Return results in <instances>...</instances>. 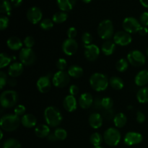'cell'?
<instances>
[{
    "mask_svg": "<svg viewBox=\"0 0 148 148\" xmlns=\"http://www.w3.org/2000/svg\"><path fill=\"white\" fill-rule=\"evenodd\" d=\"M59 9L62 12L70 11L75 6L76 0H56Z\"/></svg>",
    "mask_w": 148,
    "mask_h": 148,
    "instance_id": "26",
    "label": "cell"
},
{
    "mask_svg": "<svg viewBox=\"0 0 148 148\" xmlns=\"http://www.w3.org/2000/svg\"><path fill=\"white\" fill-rule=\"evenodd\" d=\"M82 1H83L85 3H90L92 0H82Z\"/></svg>",
    "mask_w": 148,
    "mask_h": 148,
    "instance_id": "57",
    "label": "cell"
},
{
    "mask_svg": "<svg viewBox=\"0 0 148 148\" xmlns=\"http://www.w3.org/2000/svg\"><path fill=\"white\" fill-rule=\"evenodd\" d=\"M27 19L32 24H37L41 20L43 13L40 8L37 7H32L27 10Z\"/></svg>",
    "mask_w": 148,
    "mask_h": 148,
    "instance_id": "15",
    "label": "cell"
},
{
    "mask_svg": "<svg viewBox=\"0 0 148 148\" xmlns=\"http://www.w3.org/2000/svg\"><path fill=\"white\" fill-rule=\"evenodd\" d=\"M56 66L59 71H64V69L67 66V62H66V59L61 58V59H58V61L56 62Z\"/></svg>",
    "mask_w": 148,
    "mask_h": 148,
    "instance_id": "42",
    "label": "cell"
},
{
    "mask_svg": "<svg viewBox=\"0 0 148 148\" xmlns=\"http://www.w3.org/2000/svg\"><path fill=\"white\" fill-rule=\"evenodd\" d=\"M54 134L57 140L63 141L67 137V132L62 128H58L55 130Z\"/></svg>",
    "mask_w": 148,
    "mask_h": 148,
    "instance_id": "39",
    "label": "cell"
},
{
    "mask_svg": "<svg viewBox=\"0 0 148 148\" xmlns=\"http://www.w3.org/2000/svg\"><path fill=\"white\" fill-rule=\"evenodd\" d=\"M68 14L65 12H56L52 17V20L53 23H57V24H61L63 23L67 20Z\"/></svg>",
    "mask_w": 148,
    "mask_h": 148,
    "instance_id": "31",
    "label": "cell"
},
{
    "mask_svg": "<svg viewBox=\"0 0 148 148\" xmlns=\"http://www.w3.org/2000/svg\"><path fill=\"white\" fill-rule=\"evenodd\" d=\"M122 27L124 31L132 34V33H138L142 25L140 21H138L137 19L132 17H129L124 20Z\"/></svg>",
    "mask_w": 148,
    "mask_h": 148,
    "instance_id": "10",
    "label": "cell"
},
{
    "mask_svg": "<svg viewBox=\"0 0 148 148\" xmlns=\"http://www.w3.org/2000/svg\"><path fill=\"white\" fill-rule=\"evenodd\" d=\"M7 82H8V79H7V75L4 72L1 71L0 72V88L1 90H3Z\"/></svg>",
    "mask_w": 148,
    "mask_h": 148,
    "instance_id": "45",
    "label": "cell"
},
{
    "mask_svg": "<svg viewBox=\"0 0 148 148\" xmlns=\"http://www.w3.org/2000/svg\"><path fill=\"white\" fill-rule=\"evenodd\" d=\"M1 13L7 14L10 15V12L12 10V4L8 0H1Z\"/></svg>",
    "mask_w": 148,
    "mask_h": 148,
    "instance_id": "36",
    "label": "cell"
},
{
    "mask_svg": "<svg viewBox=\"0 0 148 148\" xmlns=\"http://www.w3.org/2000/svg\"><path fill=\"white\" fill-rule=\"evenodd\" d=\"M0 134H1V137H0V139H2L3 138V132H2V131H1L0 132Z\"/></svg>",
    "mask_w": 148,
    "mask_h": 148,
    "instance_id": "58",
    "label": "cell"
},
{
    "mask_svg": "<svg viewBox=\"0 0 148 148\" xmlns=\"http://www.w3.org/2000/svg\"><path fill=\"white\" fill-rule=\"evenodd\" d=\"M146 53H147V56H148V48L147 49V50H146Z\"/></svg>",
    "mask_w": 148,
    "mask_h": 148,
    "instance_id": "60",
    "label": "cell"
},
{
    "mask_svg": "<svg viewBox=\"0 0 148 148\" xmlns=\"http://www.w3.org/2000/svg\"><path fill=\"white\" fill-rule=\"evenodd\" d=\"M139 34L140 35V36H146V35L148 33V29L147 27H145V26H142L141 27H140V30H139Z\"/></svg>",
    "mask_w": 148,
    "mask_h": 148,
    "instance_id": "52",
    "label": "cell"
},
{
    "mask_svg": "<svg viewBox=\"0 0 148 148\" xmlns=\"http://www.w3.org/2000/svg\"><path fill=\"white\" fill-rule=\"evenodd\" d=\"M40 28L44 30H49L53 27V22L51 19L46 18L40 23Z\"/></svg>",
    "mask_w": 148,
    "mask_h": 148,
    "instance_id": "38",
    "label": "cell"
},
{
    "mask_svg": "<svg viewBox=\"0 0 148 148\" xmlns=\"http://www.w3.org/2000/svg\"><path fill=\"white\" fill-rule=\"evenodd\" d=\"M70 82V76L65 71H58L52 77V83L56 88H62L67 86Z\"/></svg>",
    "mask_w": 148,
    "mask_h": 148,
    "instance_id": "7",
    "label": "cell"
},
{
    "mask_svg": "<svg viewBox=\"0 0 148 148\" xmlns=\"http://www.w3.org/2000/svg\"><path fill=\"white\" fill-rule=\"evenodd\" d=\"M137 99L140 103H146L148 102V88L143 87L137 93Z\"/></svg>",
    "mask_w": 148,
    "mask_h": 148,
    "instance_id": "30",
    "label": "cell"
},
{
    "mask_svg": "<svg viewBox=\"0 0 148 148\" xmlns=\"http://www.w3.org/2000/svg\"><path fill=\"white\" fill-rule=\"evenodd\" d=\"M20 124L21 119L15 114H5L1 116L0 121L1 130L5 132L15 131Z\"/></svg>",
    "mask_w": 148,
    "mask_h": 148,
    "instance_id": "3",
    "label": "cell"
},
{
    "mask_svg": "<svg viewBox=\"0 0 148 148\" xmlns=\"http://www.w3.org/2000/svg\"><path fill=\"white\" fill-rule=\"evenodd\" d=\"M113 121L116 128H123L127 124V118L123 113H118L115 115Z\"/></svg>",
    "mask_w": 148,
    "mask_h": 148,
    "instance_id": "27",
    "label": "cell"
},
{
    "mask_svg": "<svg viewBox=\"0 0 148 148\" xmlns=\"http://www.w3.org/2000/svg\"><path fill=\"white\" fill-rule=\"evenodd\" d=\"M93 106L95 108V110H98V108H102V105H101V99L97 98L95 101L93 102Z\"/></svg>",
    "mask_w": 148,
    "mask_h": 148,
    "instance_id": "51",
    "label": "cell"
},
{
    "mask_svg": "<svg viewBox=\"0 0 148 148\" xmlns=\"http://www.w3.org/2000/svg\"><path fill=\"white\" fill-rule=\"evenodd\" d=\"M68 74L73 78H79L83 75V69L78 65H72L68 69Z\"/></svg>",
    "mask_w": 148,
    "mask_h": 148,
    "instance_id": "28",
    "label": "cell"
},
{
    "mask_svg": "<svg viewBox=\"0 0 148 148\" xmlns=\"http://www.w3.org/2000/svg\"><path fill=\"white\" fill-rule=\"evenodd\" d=\"M84 55L85 58L90 62H94L98 58L100 55V49L95 44H90L88 46H84Z\"/></svg>",
    "mask_w": 148,
    "mask_h": 148,
    "instance_id": "12",
    "label": "cell"
},
{
    "mask_svg": "<svg viewBox=\"0 0 148 148\" xmlns=\"http://www.w3.org/2000/svg\"><path fill=\"white\" fill-rule=\"evenodd\" d=\"M7 83H8V85H10V87H15L16 85H17V80H16L15 78L11 77L10 79H8V82H7Z\"/></svg>",
    "mask_w": 148,
    "mask_h": 148,
    "instance_id": "53",
    "label": "cell"
},
{
    "mask_svg": "<svg viewBox=\"0 0 148 148\" xmlns=\"http://www.w3.org/2000/svg\"><path fill=\"white\" fill-rule=\"evenodd\" d=\"M38 90L41 93H46L50 90L51 88V82L49 76L40 77L36 83Z\"/></svg>",
    "mask_w": 148,
    "mask_h": 148,
    "instance_id": "16",
    "label": "cell"
},
{
    "mask_svg": "<svg viewBox=\"0 0 148 148\" xmlns=\"http://www.w3.org/2000/svg\"><path fill=\"white\" fill-rule=\"evenodd\" d=\"M48 140L50 142H55L57 140V139H56V136H55L54 133H53V134H50L48 136Z\"/></svg>",
    "mask_w": 148,
    "mask_h": 148,
    "instance_id": "55",
    "label": "cell"
},
{
    "mask_svg": "<svg viewBox=\"0 0 148 148\" xmlns=\"http://www.w3.org/2000/svg\"><path fill=\"white\" fill-rule=\"evenodd\" d=\"M88 122L92 129L98 130L102 127L103 123V117L98 113H93L89 116Z\"/></svg>",
    "mask_w": 148,
    "mask_h": 148,
    "instance_id": "19",
    "label": "cell"
},
{
    "mask_svg": "<svg viewBox=\"0 0 148 148\" xmlns=\"http://www.w3.org/2000/svg\"><path fill=\"white\" fill-rule=\"evenodd\" d=\"M18 101V94L14 90H5L1 92L0 103L4 108H10L14 106Z\"/></svg>",
    "mask_w": 148,
    "mask_h": 148,
    "instance_id": "4",
    "label": "cell"
},
{
    "mask_svg": "<svg viewBox=\"0 0 148 148\" xmlns=\"http://www.w3.org/2000/svg\"><path fill=\"white\" fill-rule=\"evenodd\" d=\"M69 95L75 96V95H77L78 92H79V88H78L77 85H72L70 87H69Z\"/></svg>",
    "mask_w": 148,
    "mask_h": 148,
    "instance_id": "50",
    "label": "cell"
},
{
    "mask_svg": "<svg viewBox=\"0 0 148 148\" xmlns=\"http://www.w3.org/2000/svg\"><path fill=\"white\" fill-rule=\"evenodd\" d=\"M103 140V137L98 132L92 133L90 137V142L94 147H98V146L101 145Z\"/></svg>",
    "mask_w": 148,
    "mask_h": 148,
    "instance_id": "32",
    "label": "cell"
},
{
    "mask_svg": "<svg viewBox=\"0 0 148 148\" xmlns=\"http://www.w3.org/2000/svg\"><path fill=\"white\" fill-rule=\"evenodd\" d=\"M101 105L104 110L112 109L113 106H114V101L109 97H105L101 99Z\"/></svg>",
    "mask_w": 148,
    "mask_h": 148,
    "instance_id": "37",
    "label": "cell"
},
{
    "mask_svg": "<svg viewBox=\"0 0 148 148\" xmlns=\"http://www.w3.org/2000/svg\"><path fill=\"white\" fill-rule=\"evenodd\" d=\"M23 70H24V68L21 62H14L10 65V67L8 69V75L11 77L16 78L22 75Z\"/></svg>",
    "mask_w": 148,
    "mask_h": 148,
    "instance_id": "20",
    "label": "cell"
},
{
    "mask_svg": "<svg viewBox=\"0 0 148 148\" xmlns=\"http://www.w3.org/2000/svg\"><path fill=\"white\" fill-rule=\"evenodd\" d=\"M140 1L143 7L148 8V0H140Z\"/></svg>",
    "mask_w": 148,
    "mask_h": 148,
    "instance_id": "56",
    "label": "cell"
},
{
    "mask_svg": "<svg viewBox=\"0 0 148 148\" xmlns=\"http://www.w3.org/2000/svg\"><path fill=\"white\" fill-rule=\"evenodd\" d=\"M78 49V43L75 39L67 38L62 43V51L66 56H72Z\"/></svg>",
    "mask_w": 148,
    "mask_h": 148,
    "instance_id": "13",
    "label": "cell"
},
{
    "mask_svg": "<svg viewBox=\"0 0 148 148\" xmlns=\"http://www.w3.org/2000/svg\"><path fill=\"white\" fill-rule=\"evenodd\" d=\"M116 50V43L111 40H108L104 41L101 46V51L106 56H110L114 53Z\"/></svg>",
    "mask_w": 148,
    "mask_h": 148,
    "instance_id": "23",
    "label": "cell"
},
{
    "mask_svg": "<svg viewBox=\"0 0 148 148\" xmlns=\"http://www.w3.org/2000/svg\"><path fill=\"white\" fill-rule=\"evenodd\" d=\"M35 134L38 138H45L48 137L50 134V128L49 126L46 124H40L35 129Z\"/></svg>",
    "mask_w": 148,
    "mask_h": 148,
    "instance_id": "25",
    "label": "cell"
},
{
    "mask_svg": "<svg viewBox=\"0 0 148 148\" xmlns=\"http://www.w3.org/2000/svg\"><path fill=\"white\" fill-rule=\"evenodd\" d=\"M143 137L141 134L135 132H130L127 133L124 138V143L126 145L132 146L141 143Z\"/></svg>",
    "mask_w": 148,
    "mask_h": 148,
    "instance_id": "14",
    "label": "cell"
},
{
    "mask_svg": "<svg viewBox=\"0 0 148 148\" xmlns=\"http://www.w3.org/2000/svg\"><path fill=\"white\" fill-rule=\"evenodd\" d=\"M2 148H22V146L18 140L10 138L4 141Z\"/></svg>",
    "mask_w": 148,
    "mask_h": 148,
    "instance_id": "33",
    "label": "cell"
},
{
    "mask_svg": "<svg viewBox=\"0 0 148 148\" xmlns=\"http://www.w3.org/2000/svg\"><path fill=\"white\" fill-rule=\"evenodd\" d=\"M12 5L14 7H17L21 5L22 2H23V0H11L10 1Z\"/></svg>",
    "mask_w": 148,
    "mask_h": 148,
    "instance_id": "54",
    "label": "cell"
},
{
    "mask_svg": "<svg viewBox=\"0 0 148 148\" xmlns=\"http://www.w3.org/2000/svg\"><path fill=\"white\" fill-rule=\"evenodd\" d=\"M136 119H137V121L138 123H140V124H143V123H144L145 121V119H146L145 115L142 111H137Z\"/></svg>",
    "mask_w": 148,
    "mask_h": 148,
    "instance_id": "49",
    "label": "cell"
},
{
    "mask_svg": "<svg viewBox=\"0 0 148 148\" xmlns=\"http://www.w3.org/2000/svg\"><path fill=\"white\" fill-rule=\"evenodd\" d=\"M19 59L20 62L25 66L33 65L36 62V54L32 49L23 48L19 53Z\"/></svg>",
    "mask_w": 148,
    "mask_h": 148,
    "instance_id": "9",
    "label": "cell"
},
{
    "mask_svg": "<svg viewBox=\"0 0 148 148\" xmlns=\"http://www.w3.org/2000/svg\"><path fill=\"white\" fill-rule=\"evenodd\" d=\"M9 25V18L7 16L1 15L0 17V30H4Z\"/></svg>",
    "mask_w": 148,
    "mask_h": 148,
    "instance_id": "41",
    "label": "cell"
},
{
    "mask_svg": "<svg viewBox=\"0 0 148 148\" xmlns=\"http://www.w3.org/2000/svg\"><path fill=\"white\" fill-rule=\"evenodd\" d=\"M114 111L113 109H109V110H104L103 112V117L106 120H110V119H114Z\"/></svg>",
    "mask_w": 148,
    "mask_h": 148,
    "instance_id": "47",
    "label": "cell"
},
{
    "mask_svg": "<svg viewBox=\"0 0 148 148\" xmlns=\"http://www.w3.org/2000/svg\"><path fill=\"white\" fill-rule=\"evenodd\" d=\"M134 82L139 87H143L148 83V70L143 69L139 72L134 78Z\"/></svg>",
    "mask_w": 148,
    "mask_h": 148,
    "instance_id": "22",
    "label": "cell"
},
{
    "mask_svg": "<svg viewBox=\"0 0 148 148\" xmlns=\"http://www.w3.org/2000/svg\"><path fill=\"white\" fill-rule=\"evenodd\" d=\"M12 58L5 53H1L0 54V68L3 69L10 64L12 62Z\"/></svg>",
    "mask_w": 148,
    "mask_h": 148,
    "instance_id": "35",
    "label": "cell"
},
{
    "mask_svg": "<svg viewBox=\"0 0 148 148\" xmlns=\"http://www.w3.org/2000/svg\"><path fill=\"white\" fill-rule=\"evenodd\" d=\"M63 106L67 112H73L77 108V102L75 96L66 95L63 101Z\"/></svg>",
    "mask_w": 148,
    "mask_h": 148,
    "instance_id": "18",
    "label": "cell"
},
{
    "mask_svg": "<svg viewBox=\"0 0 148 148\" xmlns=\"http://www.w3.org/2000/svg\"><path fill=\"white\" fill-rule=\"evenodd\" d=\"M93 102L92 95L89 92H84L79 97L78 103L82 109H88L92 106Z\"/></svg>",
    "mask_w": 148,
    "mask_h": 148,
    "instance_id": "17",
    "label": "cell"
},
{
    "mask_svg": "<svg viewBox=\"0 0 148 148\" xmlns=\"http://www.w3.org/2000/svg\"><path fill=\"white\" fill-rule=\"evenodd\" d=\"M127 60L132 66L140 67L145 64L146 58L142 51L139 50H133L127 55Z\"/></svg>",
    "mask_w": 148,
    "mask_h": 148,
    "instance_id": "8",
    "label": "cell"
},
{
    "mask_svg": "<svg viewBox=\"0 0 148 148\" xmlns=\"http://www.w3.org/2000/svg\"><path fill=\"white\" fill-rule=\"evenodd\" d=\"M21 124L25 128H33V127H36V124H37V119L33 114H25L21 118Z\"/></svg>",
    "mask_w": 148,
    "mask_h": 148,
    "instance_id": "21",
    "label": "cell"
},
{
    "mask_svg": "<svg viewBox=\"0 0 148 148\" xmlns=\"http://www.w3.org/2000/svg\"><path fill=\"white\" fill-rule=\"evenodd\" d=\"M25 111H26V108L23 105H17L14 109V114L17 115V116L19 117H20V116L25 115Z\"/></svg>",
    "mask_w": 148,
    "mask_h": 148,
    "instance_id": "44",
    "label": "cell"
},
{
    "mask_svg": "<svg viewBox=\"0 0 148 148\" xmlns=\"http://www.w3.org/2000/svg\"><path fill=\"white\" fill-rule=\"evenodd\" d=\"M90 85L95 91L101 92L107 89L109 85V79L104 74L95 72L90 77Z\"/></svg>",
    "mask_w": 148,
    "mask_h": 148,
    "instance_id": "2",
    "label": "cell"
},
{
    "mask_svg": "<svg viewBox=\"0 0 148 148\" xmlns=\"http://www.w3.org/2000/svg\"><path fill=\"white\" fill-rule=\"evenodd\" d=\"M98 34L103 40H109L114 36V25L111 20H104L100 23L98 27Z\"/></svg>",
    "mask_w": 148,
    "mask_h": 148,
    "instance_id": "5",
    "label": "cell"
},
{
    "mask_svg": "<svg viewBox=\"0 0 148 148\" xmlns=\"http://www.w3.org/2000/svg\"><path fill=\"white\" fill-rule=\"evenodd\" d=\"M121 137L120 132L114 127L107 129L103 134V140L106 144L111 147L118 145L121 141Z\"/></svg>",
    "mask_w": 148,
    "mask_h": 148,
    "instance_id": "6",
    "label": "cell"
},
{
    "mask_svg": "<svg viewBox=\"0 0 148 148\" xmlns=\"http://www.w3.org/2000/svg\"><path fill=\"white\" fill-rule=\"evenodd\" d=\"M24 45L25 46V48H28V49H32L33 46L35 45V39L32 36H27L24 39Z\"/></svg>",
    "mask_w": 148,
    "mask_h": 148,
    "instance_id": "43",
    "label": "cell"
},
{
    "mask_svg": "<svg viewBox=\"0 0 148 148\" xmlns=\"http://www.w3.org/2000/svg\"><path fill=\"white\" fill-rule=\"evenodd\" d=\"M7 45L8 48L11 50L17 51L20 50L23 47V42L19 38L16 36H12L9 38L7 41Z\"/></svg>",
    "mask_w": 148,
    "mask_h": 148,
    "instance_id": "24",
    "label": "cell"
},
{
    "mask_svg": "<svg viewBox=\"0 0 148 148\" xmlns=\"http://www.w3.org/2000/svg\"><path fill=\"white\" fill-rule=\"evenodd\" d=\"M132 41V37L130 33L126 31H118L114 34V42L121 46H128Z\"/></svg>",
    "mask_w": 148,
    "mask_h": 148,
    "instance_id": "11",
    "label": "cell"
},
{
    "mask_svg": "<svg viewBox=\"0 0 148 148\" xmlns=\"http://www.w3.org/2000/svg\"><path fill=\"white\" fill-rule=\"evenodd\" d=\"M92 148H103V147H101V146H98V147H92Z\"/></svg>",
    "mask_w": 148,
    "mask_h": 148,
    "instance_id": "59",
    "label": "cell"
},
{
    "mask_svg": "<svg viewBox=\"0 0 148 148\" xmlns=\"http://www.w3.org/2000/svg\"><path fill=\"white\" fill-rule=\"evenodd\" d=\"M66 34H67L68 38L74 39L75 37H76L77 34V30H76V28H75V27H70L67 30Z\"/></svg>",
    "mask_w": 148,
    "mask_h": 148,
    "instance_id": "48",
    "label": "cell"
},
{
    "mask_svg": "<svg viewBox=\"0 0 148 148\" xmlns=\"http://www.w3.org/2000/svg\"><path fill=\"white\" fill-rule=\"evenodd\" d=\"M44 119L48 126L56 127L60 125L63 120V116L61 111L54 106H49L45 109Z\"/></svg>",
    "mask_w": 148,
    "mask_h": 148,
    "instance_id": "1",
    "label": "cell"
},
{
    "mask_svg": "<svg viewBox=\"0 0 148 148\" xmlns=\"http://www.w3.org/2000/svg\"><path fill=\"white\" fill-rule=\"evenodd\" d=\"M140 23L142 26H148V12H145L140 15Z\"/></svg>",
    "mask_w": 148,
    "mask_h": 148,
    "instance_id": "46",
    "label": "cell"
},
{
    "mask_svg": "<svg viewBox=\"0 0 148 148\" xmlns=\"http://www.w3.org/2000/svg\"><path fill=\"white\" fill-rule=\"evenodd\" d=\"M92 36L91 34L88 32H85L82 36V42L84 46H88V45L92 44Z\"/></svg>",
    "mask_w": 148,
    "mask_h": 148,
    "instance_id": "40",
    "label": "cell"
},
{
    "mask_svg": "<svg viewBox=\"0 0 148 148\" xmlns=\"http://www.w3.org/2000/svg\"><path fill=\"white\" fill-rule=\"evenodd\" d=\"M109 84L113 89L116 90H121L124 86V81L121 78L119 77H111L109 79Z\"/></svg>",
    "mask_w": 148,
    "mask_h": 148,
    "instance_id": "29",
    "label": "cell"
},
{
    "mask_svg": "<svg viewBox=\"0 0 148 148\" xmlns=\"http://www.w3.org/2000/svg\"><path fill=\"white\" fill-rule=\"evenodd\" d=\"M129 67L128 60L125 59H120L117 61L116 64V69L119 72H124L127 70Z\"/></svg>",
    "mask_w": 148,
    "mask_h": 148,
    "instance_id": "34",
    "label": "cell"
}]
</instances>
